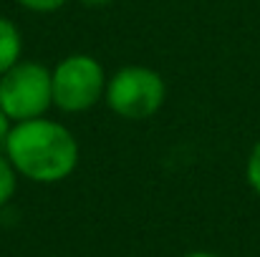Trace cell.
<instances>
[{"mask_svg":"<svg viewBox=\"0 0 260 257\" xmlns=\"http://www.w3.org/2000/svg\"><path fill=\"white\" fill-rule=\"evenodd\" d=\"M18 171L13 167V162L8 159V154L0 149V207H5L13 197H15V189H18Z\"/></svg>","mask_w":260,"mask_h":257,"instance_id":"8992f818","label":"cell"},{"mask_svg":"<svg viewBox=\"0 0 260 257\" xmlns=\"http://www.w3.org/2000/svg\"><path fill=\"white\" fill-rule=\"evenodd\" d=\"M20 8L30 10V13H56L61 10L69 0H15Z\"/></svg>","mask_w":260,"mask_h":257,"instance_id":"ba28073f","label":"cell"},{"mask_svg":"<svg viewBox=\"0 0 260 257\" xmlns=\"http://www.w3.org/2000/svg\"><path fill=\"white\" fill-rule=\"evenodd\" d=\"M53 106L51 68L38 61L20 58L0 76V108L13 124L41 119Z\"/></svg>","mask_w":260,"mask_h":257,"instance_id":"277c9868","label":"cell"},{"mask_svg":"<svg viewBox=\"0 0 260 257\" xmlns=\"http://www.w3.org/2000/svg\"><path fill=\"white\" fill-rule=\"evenodd\" d=\"M245 181L260 197V141L253 144V149H250V154L245 159Z\"/></svg>","mask_w":260,"mask_h":257,"instance_id":"52a82bcc","label":"cell"},{"mask_svg":"<svg viewBox=\"0 0 260 257\" xmlns=\"http://www.w3.org/2000/svg\"><path fill=\"white\" fill-rule=\"evenodd\" d=\"M184 257H222V255H215V252H205V250H200V252H189V255Z\"/></svg>","mask_w":260,"mask_h":257,"instance_id":"8fae6325","label":"cell"},{"mask_svg":"<svg viewBox=\"0 0 260 257\" xmlns=\"http://www.w3.org/2000/svg\"><path fill=\"white\" fill-rule=\"evenodd\" d=\"M106 106L126 121H147L159 114V108L167 101V84L159 71L149 66H124L116 74L109 76L106 93H104Z\"/></svg>","mask_w":260,"mask_h":257,"instance_id":"7a4b0ae2","label":"cell"},{"mask_svg":"<svg viewBox=\"0 0 260 257\" xmlns=\"http://www.w3.org/2000/svg\"><path fill=\"white\" fill-rule=\"evenodd\" d=\"M81 5H88V8H104V5H111L114 0H79Z\"/></svg>","mask_w":260,"mask_h":257,"instance_id":"30bf717a","label":"cell"},{"mask_svg":"<svg viewBox=\"0 0 260 257\" xmlns=\"http://www.w3.org/2000/svg\"><path fill=\"white\" fill-rule=\"evenodd\" d=\"M10 129H13V121H10V119H8V114L0 108V149H3V144H5V139H8Z\"/></svg>","mask_w":260,"mask_h":257,"instance_id":"9c48e42d","label":"cell"},{"mask_svg":"<svg viewBox=\"0 0 260 257\" xmlns=\"http://www.w3.org/2000/svg\"><path fill=\"white\" fill-rule=\"evenodd\" d=\"M3 152L23 179L36 184H58L69 179L81 159L74 131L46 116L13 124Z\"/></svg>","mask_w":260,"mask_h":257,"instance_id":"6da1fadb","label":"cell"},{"mask_svg":"<svg viewBox=\"0 0 260 257\" xmlns=\"http://www.w3.org/2000/svg\"><path fill=\"white\" fill-rule=\"evenodd\" d=\"M23 58V35L20 28L0 15V76Z\"/></svg>","mask_w":260,"mask_h":257,"instance_id":"5b68a950","label":"cell"},{"mask_svg":"<svg viewBox=\"0 0 260 257\" xmlns=\"http://www.w3.org/2000/svg\"><path fill=\"white\" fill-rule=\"evenodd\" d=\"M106 71L99 58L88 53H71L51 68L53 106L63 114H84L104 101Z\"/></svg>","mask_w":260,"mask_h":257,"instance_id":"3957f363","label":"cell"}]
</instances>
